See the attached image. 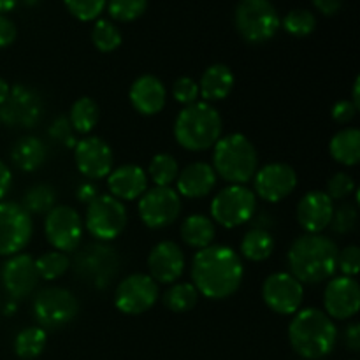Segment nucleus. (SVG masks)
I'll list each match as a JSON object with an SVG mask.
<instances>
[{
	"label": "nucleus",
	"mask_w": 360,
	"mask_h": 360,
	"mask_svg": "<svg viewBox=\"0 0 360 360\" xmlns=\"http://www.w3.org/2000/svg\"><path fill=\"white\" fill-rule=\"evenodd\" d=\"M176 143L188 151H204L221 137V116L207 102L185 105L174 123Z\"/></svg>",
	"instance_id": "nucleus-4"
},
{
	"label": "nucleus",
	"mask_w": 360,
	"mask_h": 360,
	"mask_svg": "<svg viewBox=\"0 0 360 360\" xmlns=\"http://www.w3.org/2000/svg\"><path fill=\"white\" fill-rule=\"evenodd\" d=\"M42 101L34 90L27 86L11 88L9 97L0 105V120L11 127H34L42 116Z\"/></svg>",
	"instance_id": "nucleus-16"
},
{
	"label": "nucleus",
	"mask_w": 360,
	"mask_h": 360,
	"mask_svg": "<svg viewBox=\"0 0 360 360\" xmlns=\"http://www.w3.org/2000/svg\"><path fill=\"white\" fill-rule=\"evenodd\" d=\"M74 160L77 171L88 179L108 178L115 164L111 146L101 137H84L77 141L74 146Z\"/></svg>",
	"instance_id": "nucleus-18"
},
{
	"label": "nucleus",
	"mask_w": 360,
	"mask_h": 360,
	"mask_svg": "<svg viewBox=\"0 0 360 360\" xmlns=\"http://www.w3.org/2000/svg\"><path fill=\"white\" fill-rule=\"evenodd\" d=\"M48 336L42 327H27L14 340V352L20 359L32 360L44 352Z\"/></svg>",
	"instance_id": "nucleus-32"
},
{
	"label": "nucleus",
	"mask_w": 360,
	"mask_h": 360,
	"mask_svg": "<svg viewBox=\"0 0 360 360\" xmlns=\"http://www.w3.org/2000/svg\"><path fill=\"white\" fill-rule=\"evenodd\" d=\"M70 267V259L67 257V253L58 252V250H53V252H46L35 260V269H37L39 278L46 281H53L62 278L63 274L69 271Z\"/></svg>",
	"instance_id": "nucleus-36"
},
{
	"label": "nucleus",
	"mask_w": 360,
	"mask_h": 360,
	"mask_svg": "<svg viewBox=\"0 0 360 360\" xmlns=\"http://www.w3.org/2000/svg\"><path fill=\"white\" fill-rule=\"evenodd\" d=\"M98 118H101V109L90 97L77 98L70 108L69 123L77 134H90L97 127Z\"/></svg>",
	"instance_id": "nucleus-31"
},
{
	"label": "nucleus",
	"mask_w": 360,
	"mask_h": 360,
	"mask_svg": "<svg viewBox=\"0 0 360 360\" xmlns=\"http://www.w3.org/2000/svg\"><path fill=\"white\" fill-rule=\"evenodd\" d=\"M236 77L234 72L224 63H214L207 67L206 72L202 74L199 83V95L204 98V102H217L224 101L234 90Z\"/></svg>",
	"instance_id": "nucleus-26"
},
{
	"label": "nucleus",
	"mask_w": 360,
	"mask_h": 360,
	"mask_svg": "<svg viewBox=\"0 0 360 360\" xmlns=\"http://www.w3.org/2000/svg\"><path fill=\"white\" fill-rule=\"evenodd\" d=\"M146 174L150 176L155 186H171L178 179L179 164L172 155L158 153L151 158Z\"/></svg>",
	"instance_id": "nucleus-33"
},
{
	"label": "nucleus",
	"mask_w": 360,
	"mask_h": 360,
	"mask_svg": "<svg viewBox=\"0 0 360 360\" xmlns=\"http://www.w3.org/2000/svg\"><path fill=\"white\" fill-rule=\"evenodd\" d=\"M160 295L158 283L150 274H130L115 292V304L125 315H143L155 306Z\"/></svg>",
	"instance_id": "nucleus-13"
},
{
	"label": "nucleus",
	"mask_w": 360,
	"mask_h": 360,
	"mask_svg": "<svg viewBox=\"0 0 360 360\" xmlns=\"http://www.w3.org/2000/svg\"><path fill=\"white\" fill-rule=\"evenodd\" d=\"M74 273L95 288L109 287L120 269V257L112 246L97 241L77 250L72 260Z\"/></svg>",
	"instance_id": "nucleus-6"
},
{
	"label": "nucleus",
	"mask_w": 360,
	"mask_h": 360,
	"mask_svg": "<svg viewBox=\"0 0 360 360\" xmlns=\"http://www.w3.org/2000/svg\"><path fill=\"white\" fill-rule=\"evenodd\" d=\"M313 4H315V7L320 11V13L330 16V14H336L338 11L341 9L343 0H313Z\"/></svg>",
	"instance_id": "nucleus-50"
},
{
	"label": "nucleus",
	"mask_w": 360,
	"mask_h": 360,
	"mask_svg": "<svg viewBox=\"0 0 360 360\" xmlns=\"http://www.w3.org/2000/svg\"><path fill=\"white\" fill-rule=\"evenodd\" d=\"M340 248L322 234H306L295 239L288 250L290 274L301 283L315 285L329 280L338 269Z\"/></svg>",
	"instance_id": "nucleus-2"
},
{
	"label": "nucleus",
	"mask_w": 360,
	"mask_h": 360,
	"mask_svg": "<svg viewBox=\"0 0 360 360\" xmlns=\"http://www.w3.org/2000/svg\"><path fill=\"white\" fill-rule=\"evenodd\" d=\"M18 2H20V0H0V14L13 11L14 7L18 6Z\"/></svg>",
	"instance_id": "nucleus-53"
},
{
	"label": "nucleus",
	"mask_w": 360,
	"mask_h": 360,
	"mask_svg": "<svg viewBox=\"0 0 360 360\" xmlns=\"http://www.w3.org/2000/svg\"><path fill=\"white\" fill-rule=\"evenodd\" d=\"M359 86H360V77L355 79V84H354V105L355 108H360V97H359Z\"/></svg>",
	"instance_id": "nucleus-54"
},
{
	"label": "nucleus",
	"mask_w": 360,
	"mask_h": 360,
	"mask_svg": "<svg viewBox=\"0 0 360 360\" xmlns=\"http://www.w3.org/2000/svg\"><path fill=\"white\" fill-rule=\"evenodd\" d=\"M217 172L206 162H193L186 165L178 174V190L179 195L186 199H202L213 192L217 185Z\"/></svg>",
	"instance_id": "nucleus-25"
},
{
	"label": "nucleus",
	"mask_w": 360,
	"mask_h": 360,
	"mask_svg": "<svg viewBox=\"0 0 360 360\" xmlns=\"http://www.w3.org/2000/svg\"><path fill=\"white\" fill-rule=\"evenodd\" d=\"M2 285L13 299H25L37 288L39 274L35 269V260L27 253H18L9 257L0 271Z\"/></svg>",
	"instance_id": "nucleus-20"
},
{
	"label": "nucleus",
	"mask_w": 360,
	"mask_h": 360,
	"mask_svg": "<svg viewBox=\"0 0 360 360\" xmlns=\"http://www.w3.org/2000/svg\"><path fill=\"white\" fill-rule=\"evenodd\" d=\"M357 207L352 206V204H345L341 206L340 210L334 211V217H333V229L338 232V234H348L355 229L357 225Z\"/></svg>",
	"instance_id": "nucleus-43"
},
{
	"label": "nucleus",
	"mask_w": 360,
	"mask_h": 360,
	"mask_svg": "<svg viewBox=\"0 0 360 360\" xmlns=\"http://www.w3.org/2000/svg\"><path fill=\"white\" fill-rule=\"evenodd\" d=\"M288 340L295 354L315 360L329 355L338 341L333 319L315 308L299 309L288 327Z\"/></svg>",
	"instance_id": "nucleus-3"
},
{
	"label": "nucleus",
	"mask_w": 360,
	"mask_h": 360,
	"mask_svg": "<svg viewBox=\"0 0 360 360\" xmlns=\"http://www.w3.org/2000/svg\"><path fill=\"white\" fill-rule=\"evenodd\" d=\"M16 25H14L7 16L0 14V49L13 44L14 39H16Z\"/></svg>",
	"instance_id": "nucleus-47"
},
{
	"label": "nucleus",
	"mask_w": 360,
	"mask_h": 360,
	"mask_svg": "<svg viewBox=\"0 0 360 360\" xmlns=\"http://www.w3.org/2000/svg\"><path fill=\"white\" fill-rule=\"evenodd\" d=\"M280 25H283L285 32L290 35L306 37L316 28V18L308 9H292L290 13L285 14L283 20H280Z\"/></svg>",
	"instance_id": "nucleus-38"
},
{
	"label": "nucleus",
	"mask_w": 360,
	"mask_h": 360,
	"mask_svg": "<svg viewBox=\"0 0 360 360\" xmlns=\"http://www.w3.org/2000/svg\"><path fill=\"white\" fill-rule=\"evenodd\" d=\"M0 125H2V120H0Z\"/></svg>",
	"instance_id": "nucleus-55"
},
{
	"label": "nucleus",
	"mask_w": 360,
	"mask_h": 360,
	"mask_svg": "<svg viewBox=\"0 0 360 360\" xmlns=\"http://www.w3.org/2000/svg\"><path fill=\"white\" fill-rule=\"evenodd\" d=\"M264 302L278 315H294L301 309L304 288L290 273H274L262 285Z\"/></svg>",
	"instance_id": "nucleus-15"
},
{
	"label": "nucleus",
	"mask_w": 360,
	"mask_h": 360,
	"mask_svg": "<svg viewBox=\"0 0 360 360\" xmlns=\"http://www.w3.org/2000/svg\"><path fill=\"white\" fill-rule=\"evenodd\" d=\"M323 306L329 319H354L360 308V287L357 280L350 276L333 278L323 292Z\"/></svg>",
	"instance_id": "nucleus-19"
},
{
	"label": "nucleus",
	"mask_w": 360,
	"mask_h": 360,
	"mask_svg": "<svg viewBox=\"0 0 360 360\" xmlns=\"http://www.w3.org/2000/svg\"><path fill=\"white\" fill-rule=\"evenodd\" d=\"M148 267L157 283H174L185 271V255L174 241H160L150 252Z\"/></svg>",
	"instance_id": "nucleus-22"
},
{
	"label": "nucleus",
	"mask_w": 360,
	"mask_h": 360,
	"mask_svg": "<svg viewBox=\"0 0 360 360\" xmlns=\"http://www.w3.org/2000/svg\"><path fill=\"white\" fill-rule=\"evenodd\" d=\"M172 97L176 98V102L179 104L190 105L193 102H197L199 98V83L192 79L188 76L178 77L172 84Z\"/></svg>",
	"instance_id": "nucleus-42"
},
{
	"label": "nucleus",
	"mask_w": 360,
	"mask_h": 360,
	"mask_svg": "<svg viewBox=\"0 0 360 360\" xmlns=\"http://www.w3.org/2000/svg\"><path fill=\"white\" fill-rule=\"evenodd\" d=\"M214 236H217V229H214L213 220L204 214H192L181 225V239L190 248H207L213 243Z\"/></svg>",
	"instance_id": "nucleus-29"
},
{
	"label": "nucleus",
	"mask_w": 360,
	"mask_h": 360,
	"mask_svg": "<svg viewBox=\"0 0 360 360\" xmlns=\"http://www.w3.org/2000/svg\"><path fill=\"white\" fill-rule=\"evenodd\" d=\"M129 97L137 112L144 116H155L164 109L167 91H165L164 83L157 76L144 74L134 81Z\"/></svg>",
	"instance_id": "nucleus-23"
},
{
	"label": "nucleus",
	"mask_w": 360,
	"mask_h": 360,
	"mask_svg": "<svg viewBox=\"0 0 360 360\" xmlns=\"http://www.w3.org/2000/svg\"><path fill=\"white\" fill-rule=\"evenodd\" d=\"M9 91H11L9 83H7L4 77H0V105H2L4 102H6V98L9 97Z\"/></svg>",
	"instance_id": "nucleus-52"
},
{
	"label": "nucleus",
	"mask_w": 360,
	"mask_h": 360,
	"mask_svg": "<svg viewBox=\"0 0 360 360\" xmlns=\"http://www.w3.org/2000/svg\"><path fill=\"white\" fill-rule=\"evenodd\" d=\"M338 269L343 273V276L355 278L360 269V250L359 246L350 245L341 250L338 255Z\"/></svg>",
	"instance_id": "nucleus-44"
},
{
	"label": "nucleus",
	"mask_w": 360,
	"mask_h": 360,
	"mask_svg": "<svg viewBox=\"0 0 360 360\" xmlns=\"http://www.w3.org/2000/svg\"><path fill=\"white\" fill-rule=\"evenodd\" d=\"M129 214L122 200L115 199L112 195H97L86 210V225L88 232L97 241H112L118 238L127 227Z\"/></svg>",
	"instance_id": "nucleus-9"
},
{
	"label": "nucleus",
	"mask_w": 360,
	"mask_h": 360,
	"mask_svg": "<svg viewBox=\"0 0 360 360\" xmlns=\"http://www.w3.org/2000/svg\"><path fill=\"white\" fill-rule=\"evenodd\" d=\"M334 200L326 192H308L297 204V221L308 234H320L334 217Z\"/></svg>",
	"instance_id": "nucleus-21"
},
{
	"label": "nucleus",
	"mask_w": 360,
	"mask_h": 360,
	"mask_svg": "<svg viewBox=\"0 0 360 360\" xmlns=\"http://www.w3.org/2000/svg\"><path fill=\"white\" fill-rule=\"evenodd\" d=\"M234 23L245 41L259 44L276 35L280 16L271 0H239Z\"/></svg>",
	"instance_id": "nucleus-7"
},
{
	"label": "nucleus",
	"mask_w": 360,
	"mask_h": 360,
	"mask_svg": "<svg viewBox=\"0 0 360 360\" xmlns=\"http://www.w3.org/2000/svg\"><path fill=\"white\" fill-rule=\"evenodd\" d=\"M74 18L81 21H90L101 16L108 0H63Z\"/></svg>",
	"instance_id": "nucleus-40"
},
{
	"label": "nucleus",
	"mask_w": 360,
	"mask_h": 360,
	"mask_svg": "<svg viewBox=\"0 0 360 360\" xmlns=\"http://www.w3.org/2000/svg\"><path fill=\"white\" fill-rule=\"evenodd\" d=\"M79 311L76 295L62 287H49L34 299V316L44 329H60L72 322Z\"/></svg>",
	"instance_id": "nucleus-10"
},
{
	"label": "nucleus",
	"mask_w": 360,
	"mask_h": 360,
	"mask_svg": "<svg viewBox=\"0 0 360 360\" xmlns=\"http://www.w3.org/2000/svg\"><path fill=\"white\" fill-rule=\"evenodd\" d=\"M148 7V0H109V16L116 21H134L143 16Z\"/></svg>",
	"instance_id": "nucleus-39"
},
{
	"label": "nucleus",
	"mask_w": 360,
	"mask_h": 360,
	"mask_svg": "<svg viewBox=\"0 0 360 360\" xmlns=\"http://www.w3.org/2000/svg\"><path fill=\"white\" fill-rule=\"evenodd\" d=\"M330 157L341 165L354 167L360 160V132L359 129H343L330 139Z\"/></svg>",
	"instance_id": "nucleus-28"
},
{
	"label": "nucleus",
	"mask_w": 360,
	"mask_h": 360,
	"mask_svg": "<svg viewBox=\"0 0 360 360\" xmlns=\"http://www.w3.org/2000/svg\"><path fill=\"white\" fill-rule=\"evenodd\" d=\"M56 192L51 185H34L27 193L21 206L28 214H48L55 207Z\"/></svg>",
	"instance_id": "nucleus-35"
},
{
	"label": "nucleus",
	"mask_w": 360,
	"mask_h": 360,
	"mask_svg": "<svg viewBox=\"0 0 360 360\" xmlns=\"http://www.w3.org/2000/svg\"><path fill=\"white\" fill-rule=\"evenodd\" d=\"M137 210L146 227L164 229L178 220L181 213V199L171 186H153L139 197Z\"/></svg>",
	"instance_id": "nucleus-12"
},
{
	"label": "nucleus",
	"mask_w": 360,
	"mask_h": 360,
	"mask_svg": "<svg viewBox=\"0 0 360 360\" xmlns=\"http://www.w3.org/2000/svg\"><path fill=\"white\" fill-rule=\"evenodd\" d=\"M199 301V292L192 283H176L164 294V304L174 313H186Z\"/></svg>",
	"instance_id": "nucleus-34"
},
{
	"label": "nucleus",
	"mask_w": 360,
	"mask_h": 360,
	"mask_svg": "<svg viewBox=\"0 0 360 360\" xmlns=\"http://www.w3.org/2000/svg\"><path fill=\"white\" fill-rule=\"evenodd\" d=\"M49 136L60 144H65V146H76L77 141L74 139V130L70 127L69 118L65 116H60V118L55 120V123L49 129Z\"/></svg>",
	"instance_id": "nucleus-45"
},
{
	"label": "nucleus",
	"mask_w": 360,
	"mask_h": 360,
	"mask_svg": "<svg viewBox=\"0 0 360 360\" xmlns=\"http://www.w3.org/2000/svg\"><path fill=\"white\" fill-rule=\"evenodd\" d=\"M253 186H255V195L266 202H280L287 199L297 186V174L294 167L281 162L264 165L260 171L253 176Z\"/></svg>",
	"instance_id": "nucleus-17"
},
{
	"label": "nucleus",
	"mask_w": 360,
	"mask_h": 360,
	"mask_svg": "<svg viewBox=\"0 0 360 360\" xmlns=\"http://www.w3.org/2000/svg\"><path fill=\"white\" fill-rule=\"evenodd\" d=\"M274 252V239L269 231L262 227H255L245 234L241 241V253L245 259L252 262L267 260Z\"/></svg>",
	"instance_id": "nucleus-30"
},
{
	"label": "nucleus",
	"mask_w": 360,
	"mask_h": 360,
	"mask_svg": "<svg viewBox=\"0 0 360 360\" xmlns=\"http://www.w3.org/2000/svg\"><path fill=\"white\" fill-rule=\"evenodd\" d=\"M11 183H13V174H11V169L0 160V200L7 195V192L11 190Z\"/></svg>",
	"instance_id": "nucleus-49"
},
{
	"label": "nucleus",
	"mask_w": 360,
	"mask_h": 360,
	"mask_svg": "<svg viewBox=\"0 0 360 360\" xmlns=\"http://www.w3.org/2000/svg\"><path fill=\"white\" fill-rule=\"evenodd\" d=\"M257 195L245 185H229L211 200V217L225 229H234L252 220Z\"/></svg>",
	"instance_id": "nucleus-8"
},
{
	"label": "nucleus",
	"mask_w": 360,
	"mask_h": 360,
	"mask_svg": "<svg viewBox=\"0 0 360 360\" xmlns=\"http://www.w3.org/2000/svg\"><path fill=\"white\" fill-rule=\"evenodd\" d=\"M345 345L350 348L352 352L360 350V326L359 323H350L345 330Z\"/></svg>",
	"instance_id": "nucleus-48"
},
{
	"label": "nucleus",
	"mask_w": 360,
	"mask_h": 360,
	"mask_svg": "<svg viewBox=\"0 0 360 360\" xmlns=\"http://www.w3.org/2000/svg\"><path fill=\"white\" fill-rule=\"evenodd\" d=\"M357 115V108L352 101H340L333 108V118L338 123H350Z\"/></svg>",
	"instance_id": "nucleus-46"
},
{
	"label": "nucleus",
	"mask_w": 360,
	"mask_h": 360,
	"mask_svg": "<svg viewBox=\"0 0 360 360\" xmlns=\"http://www.w3.org/2000/svg\"><path fill=\"white\" fill-rule=\"evenodd\" d=\"M355 190V181L350 174L347 172H336L333 178L327 181V195L333 200H341L347 199L354 193Z\"/></svg>",
	"instance_id": "nucleus-41"
},
{
	"label": "nucleus",
	"mask_w": 360,
	"mask_h": 360,
	"mask_svg": "<svg viewBox=\"0 0 360 360\" xmlns=\"http://www.w3.org/2000/svg\"><path fill=\"white\" fill-rule=\"evenodd\" d=\"M44 234L58 252H76L83 238V220L74 207L55 206L46 214Z\"/></svg>",
	"instance_id": "nucleus-14"
},
{
	"label": "nucleus",
	"mask_w": 360,
	"mask_h": 360,
	"mask_svg": "<svg viewBox=\"0 0 360 360\" xmlns=\"http://www.w3.org/2000/svg\"><path fill=\"white\" fill-rule=\"evenodd\" d=\"M245 269L238 253L225 245L199 250L192 262L193 287L204 297L220 301L231 297L241 287Z\"/></svg>",
	"instance_id": "nucleus-1"
},
{
	"label": "nucleus",
	"mask_w": 360,
	"mask_h": 360,
	"mask_svg": "<svg viewBox=\"0 0 360 360\" xmlns=\"http://www.w3.org/2000/svg\"><path fill=\"white\" fill-rule=\"evenodd\" d=\"M97 195L98 190L94 183H83V185H79V188H77V200H81V202L84 204H90Z\"/></svg>",
	"instance_id": "nucleus-51"
},
{
	"label": "nucleus",
	"mask_w": 360,
	"mask_h": 360,
	"mask_svg": "<svg viewBox=\"0 0 360 360\" xmlns=\"http://www.w3.org/2000/svg\"><path fill=\"white\" fill-rule=\"evenodd\" d=\"M34 234L32 214L21 204L0 200V255H18Z\"/></svg>",
	"instance_id": "nucleus-11"
},
{
	"label": "nucleus",
	"mask_w": 360,
	"mask_h": 360,
	"mask_svg": "<svg viewBox=\"0 0 360 360\" xmlns=\"http://www.w3.org/2000/svg\"><path fill=\"white\" fill-rule=\"evenodd\" d=\"M91 41L98 51L111 53L122 44V32L112 21L98 20L91 30Z\"/></svg>",
	"instance_id": "nucleus-37"
},
{
	"label": "nucleus",
	"mask_w": 360,
	"mask_h": 360,
	"mask_svg": "<svg viewBox=\"0 0 360 360\" xmlns=\"http://www.w3.org/2000/svg\"><path fill=\"white\" fill-rule=\"evenodd\" d=\"M211 167L229 185H245L255 176L259 155L248 137L243 134H231L220 137L214 144Z\"/></svg>",
	"instance_id": "nucleus-5"
},
{
	"label": "nucleus",
	"mask_w": 360,
	"mask_h": 360,
	"mask_svg": "<svg viewBox=\"0 0 360 360\" xmlns=\"http://www.w3.org/2000/svg\"><path fill=\"white\" fill-rule=\"evenodd\" d=\"M46 144L37 137H23L11 150V160L18 169L25 172L37 171L46 160Z\"/></svg>",
	"instance_id": "nucleus-27"
},
{
	"label": "nucleus",
	"mask_w": 360,
	"mask_h": 360,
	"mask_svg": "<svg viewBox=\"0 0 360 360\" xmlns=\"http://www.w3.org/2000/svg\"><path fill=\"white\" fill-rule=\"evenodd\" d=\"M109 195L118 200H136L148 190V174L139 165H122L109 172Z\"/></svg>",
	"instance_id": "nucleus-24"
}]
</instances>
